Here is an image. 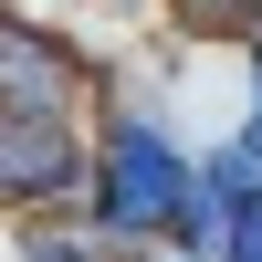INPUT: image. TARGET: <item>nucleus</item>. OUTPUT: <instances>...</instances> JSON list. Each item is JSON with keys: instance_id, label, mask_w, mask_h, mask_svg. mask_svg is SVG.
I'll list each match as a JSON object with an SVG mask.
<instances>
[{"instance_id": "1", "label": "nucleus", "mask_w": 262, "mask_h": 262, "mask_svg": "<svg viewBox=\"0 0 262 262\" xmlns=\"http://www.w3.org/2000/svg\"><path fill=\"white\" fill-rule=\"evenodd\" d=\"M84 158H74V116H11V189L21 200H74Z\"/></svg>"}, {"instance_id": "2", "label": "nucleus", "mask_w": 262, "mask_h": 262, "mask_svg": "<svg viewBox=\"0 0 262 262\" xmlns=\"http://www.w3.org/2000/svg\"><path fill=\"white\" fill-rule=\"evenodd\" d=\"M189 11H210V21H221V11H242V0H189Z\"/></svg>"}]
</instances>
